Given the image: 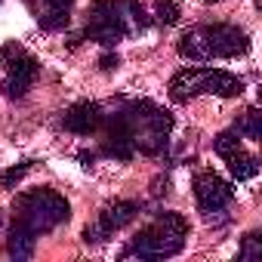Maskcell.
I'll list each match as a JSON object with an SVG mask.
<instances>
[{
    "mask_svg": "<svg viewBox=\"0 0 262 262\" xmlns=\"http://www.w3.org/2000/svg\"><path fill=\"white\" fill-rule=\"evenodd\" d=\"M213 148H216V155L225 161L228 173H231L237 182H247V179H253V176L259 173L256 155H250V151L244 148V142H241V136L234 133V129H222V133L213 139Z\"/></svg>",
    "mask_w": 262,
    "mask_h": 262,
    "instance_id": "cell-9",
    "label": "cell"
},
{
    "mask_svg": "<svg viewBox=\"0 0 262 262\" xmlns=\"http://www.w3.org/2000/svg\"><path fill=\"white\" fill-rule=\"evenodd\" d=\"M194 201H198V210L210 219L216 213H222L231 201H234V188L228 179H222L219 173L213 170H204L194 176Z\"/></svg>",
    "mask_w": 262,
    "mask_h": 262,
    "instance_id": "cell-10",
    "label": "cell"
},
{
    "mask_svg": "<svg viewBox=\"0 0 262 262\" xmlns=\"http://www.w3.org/2000/svg\"><path fill=\"white\" fill-rule=\"evenodd\" d=\"M204 4H222V0H204Z\"/></svg>",
    "mask_w": 262,
    "mask_h": 262,
    "instance_id": "cell-20",
    "label": "cell"
},
{
    "mask_svg": "<svg viewBox=\"0 0 262 262\" xmlns=\"http://www.w3.org/2000/svg\"><path fill=\"white\" fill-rule=\"evenodd\" d=\"M37 74H40V62L22 43L13 40L0 47V93L7 99H25Z\"/></svg>",
    "mask_w": 262,
    "mask_h": 262,
    "instance_id": "cell-7",
    "label": "cell"
},
{
    "mask_svg": "<svg viewBox=\"0 0 262 262\" xmlns=\"http://www.w3.org/2000/svg\"><path fill=\"white\" fill-rule=\"evenodd\" d=\"M68 219H71V204L65 194L53 188H31V191L16 194L13 201V225L28 231L31 237L56 231Z\"/></svg>",
    "mask_w": 262,
    "mask_h": 262,
    "instance_id": "cell-5",
    "label": "cell"
},
{
    "mask_svg": "<svg viewBox=\"0 0 262 262\" xmlns=\"http://www.w3.org/2000/svg\"><path fill=\"white\" fill-rule=\"evenodd\" d=\"M102 123H105V111H102L99 102H90V99L74 102L62 114V126L68 129V133H74V136H96L102 129Z\"/></svg>",
    "mask_w": 262,
    "mask_h": 262,
    "instance_id": "cell-11",
    "label": "cell"
},
{
    "mask_svg": "<svg viewBox=\"0 0 262 262\" xmlns=\"http://www.w3.org/2000/svg\"><path fill=\"white\" fill-rule=\"evenodd\" d=\"M231 129H234V133H237L241 139L259 142V139H262V114H259L256 108H247V111L237 117V123H234Z\"/></svg>",
    "mask_w": 262,
    "mask_h": 262,
    "instance_id": "cell-14",
    "label": "cell"
},
{
    "mask_svg": "<svg viewBox=\"0 0 262 262\" xmlns=\"http://www.w3.org/2000/svg\"><path fill=\"white\" fill-rule=\"evenodd\" d=\"M28 173H31V161H22L19 167L4 170V173H0V188H16V185H19Z\"/></svg>",
    "mask_w": 262,
    "mask_h": 262,
    "instance_id": "cell-17",
    "label": "cell"
},
{
    "mask_svg": "<svg viewBox=\"0 0 262 262\" xmlns=\"http://www.w3.org/2000/svg\"><path fill=\"white\" fill-rule=\"evenodd\" d=\"M179 16H182V10H179V4H173V0H158L155 4V22L158 25L170 28V25L179 22Z\"/></svg>",
    "mask_w": 262,
    "mask_h": 262,
    "instance_id": "cell-15",
    "label": "cell"
},
{
    "mask_svg": "<svg viewBox=\"0 0 262 262\" xmlns=\"http://www.w3.org/2000/svg\"><path fill=\"white\" fill-rule=\"evenodd\" d=\"M173 133V114L148 99L126 102L114 114H105L99 129V155L111 161H133L136 155H161L167 151Z\"/></svg>",
    "mask_w": 262,
    "mask_h": 262,
    "instance_id": "cell-1",
    "label": "cell"
},
{
    "mask_svg": "<svg viewBox=\"0 0 262 262\" xmlns=\"http://www.w3.org/2000/svg\"><path fill=\"white\" fill-rule=\"evenodd\" d=\"M151 25V16L139 0H93L86 13L83 37L102 47H114L123 37L142 34Z\"/></svg>",
    "mask_w": 262,
    "mask_h": 262,
    "instance_id": "cell-2",
    "label": "cell"
},
{
    "mask_svg": "<svg viewBox=\"0 0 262 262\" xmlns=\"http://www.w3.org/2000/svg\"><path fill=\"white\" fill-rule=\"evenodd\" d=\"M244 93V77L222 71V68H204V65H188L170 77V99L173 102H188L194 96H222L234 99Z\"/></svg>",
    "mask_w": 262,
    "mask_h": 262,
    "instance_id": "cell-6",
    "label": "cell"
},
{
    "mask_svg": "<svg viewBox=\"0 0 262 262\" xmlns=\"http://www.w3.org/2000/svg\"><path fill=\"white\" fill-rule=\"evenodd\" d=\"M250 53V34L228 22L194 25L179 37V56L188 62H213V59H237Z\"/></svg>",
    "mask_w": 262,
    "mask_h": 262,
    "instance_id": "cell-3",
    "label": "cell"
},
{
    "mask_svg": "<svg viewBox=\"0 0 262 262\" xmlns=\"http://www.w3.org/2000/svg\"><path fill=\"white\" fill-rule=\"evenodd\" d=\"M188 219L182 213H158L145 228H139L133 237H129V244L123 247V259H170L176 253H182L185 241H188Z\"/></svg>",
    "mask_w": 262,
    "mask_h": 262,
    "instance_id": "cell-4",
    "label": "cell"
},
{
    "mask_svg": "<svg viewBox=\"0 0 262 262\" xmlns=\"http://www.w3.org/2000/svg\"><path fill=\"white\" fill-rule=\"evenodd\" d=\"M139 213H142V207L136 201H111L99 210L96 222L83 228V241L86 244H102V241L114 237L117 231H123L126 225H133L139 219Z\"/></svg>",
    "mask_w": 262,
    "mask_h": 262,
    "instance_id": "cell-8",
    "label": "cell"
},
{
    "mask_svg": "<svg viewBox=\"0 0 262 262\" xmlns=\"http://www.w3.org/2000/svg\"><path fill=\"white\" fill-rule=\"evenodd\" d=\"M117 65H120V59H117V53H105V56L99 59V68H102V71H114Z\"/></svg>",
    "mask_w": 262,
    "mask_h": 262,
    "instance_id": "cell-18",
    "label": "cell"
},
{
    "mask_svg": "<svg viewBox=\"0 0 262 262\" xmlns=\"http://www.w3.org/2000/svg\"><path fill=\"white\" fill-rule=\"evenodd\" d=\"M262 259V234L250 231L241 241V262H259Z\"/></svg>",
    "mask_w": 262,
    "mask_h": 262,
    "instance_id": "cell-16",
    "label": "cell"
},
{
    "mask_svg": "<svg viewBox=\"0 0 262 262\" xmlns=\"http://www.w3.org/2000/svg\"><path fill=\"white\" fill-rule=\"evenodd\" d=\"M25 7L43 31H62L71 22L74 0H25Z\"/></svg>",
    "mask_w": 262,
    "mask_h": 262,
    "instance_id": "cell-12",
    "label": "cell"
},
{
    "mask_svg": "<svg viewBox=\"0 0 262 262\" xmlns=\"http://www.w3.org/2000/svg\"><path fill=\"white\" fill-rule=\"evenodd\" d=\"M77 158L83 161V167H93V161H96V155H93V151H77Z\"/></svg>",
    "mask_w": 262,
    "mask_h": 262,
    "instance_id": "cell-19",
    "label": "cell"
},
{
    "mask_svg": "<svg viewBox=\"0 0 262 262\" xmlns=\"http://www.w3.org/2000/svg\"><path fill=\"white\" fill-rule=\"evenodd\" d=\"M34 244H37V237H31L28 231H22V228L10 225L4 250H7V256H10V259H31V256H34Z\"/></svg>",
    "mask_w": 262,
    "mask_h": 262,
    "instance_id": "cell-13",
    "label": "cell"
}]
</instances>
